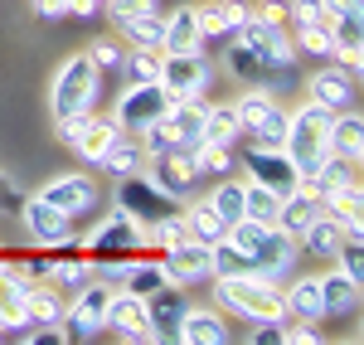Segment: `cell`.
<instances>
[{
  "label": "cell",
  "mask_w": 364,
  "mask_h": 345,
  "mask_svg": "<svg viewBox=\"0 0 364 345\" xmlns=\"http://www.w3.org/2000/svg\"><path fill=\"white\" fill-rule=\"evenodd\" d=\"M331 117L321 102H301L296 112H287V142H282V151L291 156V166H296V175H311L321 161H326V132H331Z\"/></svg>",
  "instance_id": "obj_1"
},
{
  "label": "cell",
  "mask_w": 364,
  "mask_h": 345,
  "mask_svg": "<svg viewBox=\"0 0 364 345\" xmlns=\"http://www.w3.org/2000/svg\"><path fill=\"white\" fill-rule=\"evenodd\" d=\"M214 297H219V307H228L243 321H287L282 287L267 277H252V272L248 277H214Z\"/></svg>",
  "instance_id": "obj_2"
},
{
  "label": "cell",
  "mask_w": 364,
  "mask_h": 345,
  "mask_svg": "<svg viewBox=\"0 0 364 345\" xmlns=\"http://www.w3.org/2000/svg\"><path fill=\"white\" fill-rule=\"evenodd\" d=\"M97 92H102V68H97L87 54H73V58H68V63L54 73V87H49L54 122H58V117H73V112H92Z\"/></svg>",
  "instance_id": "obj_3"
},
{
  "label": "cell",
  "mask_w": 364,
  "mask_h": 345,
  "mask_svg": "<svg viewBox=\"0 0 364 345\" xmlns=\"http://www.w3.org/2000/svg\"><path fill=\"white\" fill-rule=\"evenodd\" d=\"M83 248H87V258L92 262H122V258H136L141 248H146V229H141L136 219H127L122 209H112V219H102L97 229L83 238Z\"/></svg>",
  "instance_id": "obj_4"
},
{
  "label": "cell",
  "mask_w": 364,
  "mask_h": 345,
  "mask_svg": "<svg viewBox=\"0 0 364 345\" xmlns=\"http://www.w3.org/2000/svg\"><path fill=\"white\" fill-rule=\"evenodd\" d=\"M107 297H112V282H87V287L73 292V302L63 307V336L68 341H92L107 331Z\"/></svg>",
  "instance_id": "obj_5"
},
{
  "label": "cell",
  "mask_w": 364,
  "mask_h": 345,
  "mask_svg": "<svg viewBox=\"0 0 364 345\" xmlns=\"http://www.w3.org/2000/svg\"><path fill=\"white\" fill-rule=\"evenodd\" d=\"M117 209L146 229V224H156L161 214L180 209V200H175V195H166L151 175H136V171H132V175H122V185H117Z\"/></svg>",
  "instance_id": "obj_6"
},
{
  "label": "cell",
  "mask_w": 364,
  "mask_h": 345,
  "mask_svg": "<svg viewBox=\"0 0 364 345\" xmlns=\"http://www.w3.org/2000/svg\"><path fill=\"white\" fill-rule=\"evenodd\" d=\"M228 73L233 78H243V83L252 87H262V92H282V87H296V68H282V63H272L267 54H257V49H248V44H228Z\"/></svg>",
  "instance_id": "obj_7"
},
{
  "label": "cell",
  "mask_w": 364,
  "mask_h": 345,
  "mask_svg": "<svg viewBox=\"0 0 364 345\" xmlns=\"http://www.w3.org/2000/svg\"><path fill=\"white\" fill-rule=\"evenodd\" d=\"M214 83V68L204 49L199 54H166L161 58V87L170 92V102H190V97H204Z\"/></svg>",
  "instance_id": "obj_8"
},
{
  "label": "cell",
  "mask_w": 364,
  "mask_h": 345,
  "mask_svg": "<svg viewBox=\"0 0 364 345\" xmlns=\"http://www.w3.org/2000/svg\"><path fill=\"white\" fill-rule=\"evenodd\" d=\"M170 107V92L161 83H132L122 97H117V112L112 122L122 127V132H132V137H141L151 122H161Z\"/></svg>",
  "instance_id": "obj_9"
},
{
  "label": "cell",
  "mask_w": 364,
  "mask_h": 345,
  "mask_svg": "<svg viewBox=\"0 0 364 345\" xmlns=\"http://www.w3.org/2000/svg\"><path fill=\"white\" fill-rule=\"evenodd\" d=\"M238 166L248 171V180L267 185V190H277V195H291V190H296V180H301L296 166H291V156H287L282 146H248Z\"/></svg>",
  "instance_id": "obj_10"
},
{
  "label": "cell",
  "mask_w": 364,
  "mask_h": 345,
  "mask_svg": "<svg viewBox=\"0 0 364 345\" xmlns=\"http://www.w3.org/2000/svg\"><path fill=\"white\" fill-rule=\"evenodd\" d=\"M107 331H117L122 341H132V345H156L161 341V336L151 331V321H146V297L122 292V287H112V297H107Z\"/></svg>",
  "instance_id": "obj_11"
},
{
  "label": "cell",
  "mask_w": 364,
  "mask_h": 345,
  "mask_svg": "<svg viewBox=\"0 0 364 345\" xmlns=\"http://www.w3.org/2000/svg\"><path fill=\"white\" fill-rule=\"evenodd\" d=\"M296 258H301V243H296L287 229L267 224V229H262V243L252 248V272L267 277V282H282V277L296 267Z\"/></svg>",
  "instance_id": "obj_12"
},
{
  "label": "cell",
  "mask_w": 364,
  "mask_h": 345,
  "mask_svg": "<svg viewBox=\"0 0 364 345\" xmlns=\"http://www.w3.org/2000/svg\"><path fill=\"white\" fill-rule=\"evenodd\" d=\"M39 200H49L58 214H68V219H83V214H92V209L102 204V195H97V180H92V175H54V180L39 190Z\"/></svg>",
  "instance_id": "obj_13"
},
{
  "label": "cell",
  "mask_w": 364,
  "mask_h": 345,
  "mask_svg": "<svg viewBox=\"0 0 364 345\" xmlns=\"http://www.w3.org/2000/svg\"><path fill=\"white\" fill-rule=\"evenodd\" d=\"M20 219H25L29 238L39 243V248H63V243H78L73 238V219L68 214H58L49 200H20Z\"/></svg>",
  "instance_id": "obj_14"
},
{
  "label": "cell",
  "mask_w": 364,
  "mask_h": 345,
  "mask_svg": "<svg viewBox=\"0 0 364 345\" xmlns=\"http://www.w3.org/2000/svg\"><path fill=\"white\" fill-rule=\"evenodd\" d=\"M355 68H345V63H326V68H316L306 78V97L311 102H321L326 112H345V107H355Z\"/></svg>",
  "instance_id": "obj_15"
},
{
  "label": "cell",
  "mask_w": 364,
  "mask_h": 345,
  "mask_svg": "<svg viewBox=\"0 0 364 345\" xmlns=\"http://www.w3.org/2000/svg\"><path fill=\"white\" fill-rule=\"evenodd\" d=\"M151 180L175 195V200H185V195H195L199 185V166H195V151H180V146H170L161 156H151Z\"/></svg>",
  "instance_id": "obj_16"
},
{
  "label": "cell",
  "mask_w": 364,
  "mask_h": 345,
  "mask_svg": "<svg viewBox=\"0 0 364 345\" xmlns=\"http://www.w3.org/2000/svg\"><path fill=\"white\" fill-rule=\"evenodd\" d=\"M161 267H166V277L175 282V287H185V282H209V277H214V258H209V243H199V238H185V243L166 248Z\"/></svg>",
  "instance_id": "obj_17"
},
{
  "label": "cell",
  "mask_w": 364,
  "mask_h": 345,
  "mask_svg": "<svg viewBox=\"0 0 364 345\" xmlns=\"http://www.w3.org/2000/svg\"><path fill=\"white\" fill-rule=\"evenodd\" d=\"M204 97H190V102H170L166 117H161V132L170 137V146H180V151H195L204 142Z\"/></svg>",
  "instance_id": "obj_18"
},
{
  "label": "cell",
  "mask_w": 364,
  "mask_h": 345,
  "mask_svg": "<svg viewBox=\"0 0 364 345\" xmlns=\"http://www.w3.org/2000/svg\"><path fill=\"white\" fill-rule=\"evenodd\" d=\"M29 287H34V277H29L25 267H15V262L0 258V326L5 331H20L25 326V297Z\"/></svg>",
  "instance_id": "obj_19"
},
{
  "label": "cell",
  "mask_w": 364,
  "mask_h": 345,
  "mask_svg": "<svg viewBox=\"0 0 364 345\" xmlns=\"http://www.w3.org/2000/svg\"><path fill=\"white\" fill-rule=\"evenodd\" d=\"M175 341L180 345H228V321L209 307H185V317L175 326Z\"/></svg>",
  "instance_id": "obj_20"
},
{
  "label": "cell",
  "mask_w": 364,
  "mask_h": 345,
  "mask_svg": "<svg viewBox=\"0 0 364 345\" xmlns=\"http://www.w3.org/2000/svg\"><path fill=\"white\" fill-rule=\"evenodd\" d=\"M185 292L175 287V282H166V287H156L151 297H146V321H151V331L161 336V341H175V326H180V317H185Z\"/></svg>",
  "instance_id": "obj_21"
},
{
  "label": "cell",
  "mask_w": 364,
  "mask_h": 345,
  "mask_svg": "<svg viewBox=\"0 0 364 345\" xmlns=\"http://www.w3.org/2000/svg\"><path fill=\"white\" fill-rule=\"evenodd\" d=\"M166 54H199L204 49V29H199L195 5H180L166 15V39H161Z\"/></svg>",
  "instance_id": "obj_22"
},
{
  "label": "cell",
  "mask_w": 364,
  "mask_h": 345,
  "mask_svg": "<svg viewBox=\"0 0 364 345\" xmlns=\"http://www.w3.org/2000/svg\"><path fill=\"white\" fill-rule=\"evenodd\" d=\"M326 146H331L336 156L360 161V156H364V117L355 112V107L336 112V117H331V132H326Z\"/></svg>",
  "instance_id": "obj_23"
},
{
  "label": "cell",
  "mask_w": 364,
  "mask_h": 345,
  "mask_svg": "<svg viewBox=\"0 0 364 345\" xmlns=\"http://www.w3.org/2000/svg\"><path fill=\"white\" fill-rule=\"evenodd\" d=\"M321 282V307H326V317H350L355 307H360V282L355 277H345V272H326V277H316Z\"/></svg>",
  "instance_id": "obj_24"
},
{
  "label": "cell",
  "mask_w": 364,
  "mask_h": 345,
  "mask_svg": "<svg viewBox=\"0 0 364 345\" xmlns=\"http://www.w3.org/2000/svg\"><path fill=\"white\" fill-rule=\"evenodd\" d=\"M199 15V29H204V39H214V34H233V29L248 20V5L243 0H214V5H195Z\"/></svg>",
  "instance_id": "obj_25"
},
{
  "label": "cell",
  "mask_w": 364,
  "mask_h": 345,
  "mask_svg": "<svg viewBox=\"0 0 364 345\" xmlns=\"http://www.w3.org/2000/svg\"><path fill=\"white\" fill-rule=\"evenodd\" d=\"M316 214H321V200H316L311 190H301V185H296L291 195H282V209H277V229H287L291 238H301V233H306V224L316 219Z\"/></svg>",
  "instance_id": "obj_26"
},
{
  "label": "cell",
  "mask_w": 364,
  "mask_h": 345,
  "mask_svg": "<svg viewBox=\"0 0 364 345\" xmlns=\"http://www.w3.org/2000/svg\"><path fill=\"white\" fill-rule=\"evenodd\" d=\"M117 25H122V39L132 49H161V39H166V15L161 10H136L127 20H117Z\"/></svg>",
  "instance_id": "obj_27"
},
{
  "label": "cell",
  "mask_w": 364,
  "mask_h": 345,
  "mask_svg": "<svg viewBox=\"0 0 364 345\" xmlns=\"http://www.w3.org/2000/svg\"><path fill=\"white\" fill-rule=\"evenodd\" d=\"M122 137V127H117L112 117H87V127L78 132V142H73V151L83 156L87 166H97L102 156H107V146Z\"/></svg>",
  "instance_id": "obj_28"
},
{
  "label": "cell",
  "mask_w": 364,
  "mask_h": 345,
  "mask_svg": "<svg viewBox=\"0 0 364 345\" xmlns=\"http://www.w3.org/2000/svg\"><path fill=\"white\" fill-rule=\"evenodd\" d=\"M282 302H287V317L291 321H321L326 317V307H321V282H316V277H296L291 287L282 292Z\"/></svg>",
  "instance_id": "obj_29"
},
{
  "label": "cell",
  "mask_w": 364,
  "mask_h": 345,
  "mask_svg": "<svg viewBox=\"0 0 364 345\" xmlns=\"http://www.w3.org/2000/svg\"><path fill=\"white\" fill-rule=\"evenodd\" d=\"M340 238H345V229H340L336 219H331V214H326V209H321V214H316V219H311V224H306V233H301V238H296V243H301V248H306L311 258H336Z\"/></svg>",
  "instance_id": "obj_30"
},
{
  "label": "cell",
  "mask_w": 364,
  "mask_h": 345,
  "mask_svg": "<svg viewBox=\"0 0 364 345\" xmlns=\"http://www.w3.org/2000/svg\"><path fill=\"white\" fill-rule=\"evenodd\" d=\"M141 161H146V151H141V137L122 132V137H117V142L107 146V156H102L97 166H102L107 175H117V180H122V175H132V171H136Z\"/></svg>",
  "instance_id": "obj_31"
},
{
  "label": "cell",
  "mask_w": 364,
  "mask_h": 345,
  "mask_svg": "<svg viewBox=\"0 0 364 345\" xmlns=\"http://www.w3.org/2000/svg\"><path fill=\"white\" fill-rule=\"evenodd\" d=\"M296 54L306 58H331L336 54V29H331V20H311V25H296Z\"/></svg>",
  "instance_id": "obj_32"
},
{
  "label": "cell",
  "mask_w": 364,
  "mask_h": 345,
  "mask_svg": "<svg viewBox=\"0 0 364 345\" xmlns=\"http://www.w3.org/2000/svg\"><path fill=\"white\" fill-rule=\"evenodd\" d=\"M277 209H282V195L257 185V180H243V219H257V224H277Z\"/></svg>",
  "instance_id": "obj_33"
},
{
  "label": "cell",
  "mask_w": 364,
  "mask_h": 345,
  "mask_svg": "<svg viewBox=\"0 0 364 345\" xmlns=\"http://www.w3.org/2000/svg\"><path fill=\"white\" fill-rule=\"evenodd\" d=\"M204 204H209V209L224 219V229H228V224H238V219H243V180H228V175H219V185L209 190V200H204Z\"/></svg>",
  "instance_id": "obj_34"
},
{
  "label": "cell",
  "mask_w": 364,
  "mask_h": 345,
  "mask_svg": "<svg viewBox=\"0 0 364 345\" xmlns=\"http://www.w3.org/2000/svg\"><path fill=\"white\" fill-rule=\"evenodd\" d=\"M25 326H54V321H63V297H58L54 287H29V297H25Z\"/></svg>",
  "instance_id": "obj_35"
},
{
  "label": "cell",
  "mask_w": 364,
  "mask_h": 345,
  "mask_svg": "<svg viewBox=\"0 0 364 345\" xmlns=\"http://www.w3.org/2000/svg\"><path fill=\"white\" fill-rule=\"evenodd\" d=\"M243 137H248V146H282V142H287V107L272 97V107L257 117Z\"/></svg>",
  "instance_id": "obj_36"
},
{
  "label": "cell",
  "mask_w": 364,
  "mask_h": 345,
  "mask_svg": "<svg viewBox=\"0 0 364 345\" xmlns=\"http://www.w3.org/2000/svg\"><path fill=\"white\" fill-rule=\"evenodd\" d=\"M190 238V229H185V209H170V214H161L156 224H146V243L151 248H175V243H185Z\"/></svg>",
  "instance_id": "obj_37"
},
{
  "label": "cell",
  "mask_w": 364,
  "mask_h": 345,
  "mask_svg": "<svg viewBox=\"0 0 364 345\" xmlns=\"http://www.w3.org/2000/svg\"><path fill=\"white\" fill-rule=\"evenodd\" d=\"M238 137H243V127H238V117H233V102H224V107H204V142L233 146Z\"/></svg>",
  "instance_id": "obj_38"
},
{
  "label": "cell",
  "mask_w": 364,
  "mask_h": 345,
  "mask_svg": "<svg viewBox=\"0 0 364 345\" xmlns=\"http://www.w3.org/2000/svg\"><path fill=\"white\" fill-rule=\"evenodd\" d=\"M185 229H190V238H199V243H219V238H224V219L199 200V204L185 209Z\"/></svg>",
  "instance_id": "obj_39"
},
{
  "label": "cell",
  "mask_w": 364,
  "mask_h": 345,
  "mask_svg": "<svg viewBox=\"0 0 364 345\" xmlns=\"http://www.w3.org/2000/svg\"><path fill=\"white\" fill-rule=\"evenodd\" d=\"M195 166H199V175H233V146H224V142H199L195 146Z\"/></svg>",
  "instance_id": "obj_40"
},
{
  "label": "cell",
  "mask_w": 364,
  "mask_h": 345,
  "mask_svg": "<svg viewBox=\"0 0 364 345\" xmlns=\"http://www.w3.org/2000/svg\"><path fill=\"white\" fill-rule=\"evenodd\" d=\"M161 58H166V49H132L127 54L132 83H161Z\"/></svg>",
  "instance_id": "obj_41"
},
{
  "label": "cell",
  "mask_w": 364,
  "mask_h": 345,
  "mask_svg": "<svg viewBox=\"0 0 364 345\" xmlns=\"http://www.w3.org/2000/svg\"><path fill=\"white\" fill-rule=\"evenodd\" d=\"M267 107H272V92H262V87H248V92L233 102V117H238V127L248 132V127H252V122H257L262 112H267Z\"/></svg>",
  "instance_id": "obj_42"
},
{
  "label": "cell",
  "mask_w": 364,
  "mask_h": 345,
  "mask_svg": "<svg viewBox=\"0 0 364 345\" xmlns=\"http://www.w3.org/2000/svg\"><path fill=\"white\" fill-rule=\"evenodd\" d=\"M49 277H54L63 292H78L92 282V262H49Z\"/></svg>",
  "instance_id": "obj_43"
},
{
  "label": "cell",
  "mask_w": 364,
  "mask_h": 345,
  "mask_svg": "<svg viewBox=\"0 0 364 345\" xmlns=\"http://www.w3.org/2000/svg\"><path fill=\"white\" fill-rule=\"evenodd\" d=\"M87 58L97 68H122V44L117 39H97V44H87Z\"/></svg>",
  "instance_id": "obj_44"
},
{
  "label": "cell",
  "mask_w": 364,
  "mask_h": 345,
  "mask_svg": "<svg viewBox=\"0 0 364 345\" xmlns=\"http://www.w3.org/2000/svg\"><path fill=\"white\" fill-rule=\"evenodd\" d=\"M287 20L311 25V20H326V10H321V0H287Z\"/></svg>",
  "instance_id": "obj_45"
},
{
  "label": "cell",
  "mask_w": 364,
  "mask_h": 345,
  "mask_svg": "<svg viewBox=\"0 0 364 345\" xmlns=\"http://www.w3.org/2000/svg\"><path fill=\"white\" fill-rule=\"evenodd\" d=\"M282 341H291V345H316V341H321V331H316L311 321H301V326H282Z\"/></svg>",
  "instance_id": "obj_46"
},
{
  "label": "cell",
  "mask_w": 364,
  "mask_h": 345,
  "mask_svg": "<svg viewBox=\"0 0 364 345\" xmlns=\"http://www.w3.org/2000/svg\"><path fill=\"white\" fill-rule=\"evenodd\" d=\"M257 20H272V25H287V0H262V5H248Z\"/></svg>",
  "instance_id": "obj_47"
},
{
  "label": "cell",
  "mask_w": 364,
  "mask_h": 345,
  "mask_svg": "<svg viewBox=\"0 0 364 345\" xmlns=\"http://www.w3.org/2000/svg\"><path fill=\"white\" fill-rule=\"evenodd\" d=\"M321 10H326V20H336V15H364V0H321Z\"/></svg>",
  "instance_id": "obj_48"
},
{
  "label": "cell",
  "mask_w": 364,
  "mask_h": 345,
  "mask_svg": "<svg viewBox=\"0 0 364 345\" xmlns=\"http://www.w3.org/2000/svg\"><path fill=\"white\" fill-rule=\"evenodd\" d=\"M68 15L73 20H92V15H102V0H68Z\"/></svg>",
  "instance_id": "obj_49"
},
{
  "label": "cell",
  "mask_w": 364,
  "mask_h": 345,
  "mask_svg": "<svg viewBox=\"0 0 364 345\" xmlns=\"http://www.w3.org/2000/svg\"><path fill=\"white\" fill-rule=\"evenodd\" d=\"M34 10L44 20H58V15H68V0H34Z\"/></svg>",
  "instance_id": "obj_50"
},
{
  "label": "cell",
  "mask_w": 364,
  "mask_h": 345,
  "mask_svg": "<svg viewBox=\"0 0 364 345\" xmlns=\"http://www.w3.org/2000/svg\"><path fill=\"white\" fill-rule=\"evenodd\" d=\"M0 336H5V326H0Z\"/></svg>",
  "instance_id": "obj_51"
}]
</instances>
